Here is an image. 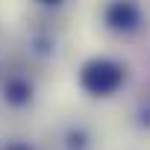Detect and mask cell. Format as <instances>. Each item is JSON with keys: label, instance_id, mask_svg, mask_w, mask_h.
<instances>
[{"label": "cell", "instance_id": "1", "mask_svg": "<svg viewBox=\"0 0 150 150\" xmlns=\"http://www.w3.org/2000/svg\"><path fill=\"white\" fill-rule=\"evenodd\" d=\"M77 83L88 97H112L127 83V65L112 56H91L80 65Z\"/></svg>", "mask_w": 150, "mask_h": 150}, {"label": "cell", "instance_id": "2", "mask_svg": "<svg viewBox=\"0 0 150 150\" xmlns=\"http://www.w3.org/2000/svg\"><path fill=\"white\" fill-rule=\"evenodd\" d=\"M103 27L115 35H135L144 27V9L138 0H109L103 6Z\"/></svg>", "mask_w": 150, "mask_h": 150}, {"label": "cell", "instance_id": "3", "mask_svg": "<svg viewBox=\"0 0 150 150\" xmlns=\"http://www.w3.org/2000/svg\"><path fill=\"white\" fill-rule=\"evenodd\" d=\"M3 97L12 103V106H27L30 100H33V83L27 80V77H9L6 83H3Z\"/></svg>", "mask_w": 150, "mask_h": 150}, {"label": "cell", "instance_id": "4", "mask_svg": "<svg viewBox=\"0 0 150 150\" xmlns=\"http://www.w3.org/2000/svg\"><path fill=\"white\" fill-rule=\"evenodd\" d=\"M3 150H33L30 144H24V141H12V144H6Z\"/></svg>", "mask_w": 150, "mask_h": 150}, {"label": "cell", "instance_id": "5", "mask_svg": "<svg viewBox=\"0 0 150 150\" xmlns=\"http://www.w3.org/2000/svg\"><path fill=\"white\" fill-rule=\"evenodd\" d=\"M35 3H41V6H59L62 0H35Z\"/></svg>", "mask_w": 150, "mask_h": 150}]
</instances>
